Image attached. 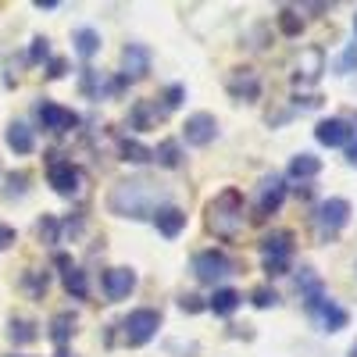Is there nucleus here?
Returning a JSON list of instances; mask_svg holds the SVG:
<instances>
[{"mask_svg": "<svg viewBox=\"0 0 357 357\" xmlns=\"http://www.w3.org/2000/svg\"><path fill=\"white\" fill-rule=\"evenodd\" d=\"M165 200V190L151 178H129V183H118L107 197V207L118 215V218H154V211Z\"/></svg>", "mask_w": 357, "mask_h": 357, "instance_id": "1", "label": "nucleus"}, {"mask_svg": "<svg viewBox=\"0 0 357 357\" xmlns=\"http://www.w3.org/2000/svg\"><path fill=\"white\" fill-rule=\"evenodd\" d=\"M207 225L222 240H232L243 229V193L240 190H222L211 204H207Z\"/></svg>", "mask_w": 357, "mask_h": 357, "instance_id": "2", "label": "nucleus"}, {"mask_svg": "<svg viewBox=\"0 0 357 357\" xmlns=\"http://www.w3.org/2000/svg\"><path fill=\"white\" fill-rule=\"evenodd\" d=\"M304 304H307V314L321 325L325 333H340V329H347L350 325V314L336 304V301H329L321 289H314V293H307L304 296Z\"/></svg>", "mask_w": 357, "mask_h": 357, "instance_id": "3", "label": "nucleus"}, {"mask_svg": "<svg viewBox=\"0 0 357 357\" xmlns=\"http://www.w3.org/2000/svg\"><path fill=\"white\" fill-rule=\"evenodd\" d=\"M158 329H161V314L154 307H139L122 321V340L129 347H143V343H151L158 336Z\"/></svg>", "mask_w": 357, "mask_h": 357, "instance_id": "4", "label": "nucleus"}, {"mask_svg": "<svg viewBox=\"0 0 357 357\" xmlns=\"http://www.w3.org/2000/svg\"><path fill=\"white\" fill-rule=\"evenodd\" d=\"M347 222H350V200H343V197H329V200H321V204H318V211H314V229H318L321 240L336 236Z\"/></svg>", "mask_w": 357, "mask_h": 357, "instance_id": "5", "label": "nucleus"}, {"mask_svg": "<svg viewBox=\"0 0 357 357\" xmlns=\"http://www.w3.org/2000/svg\"><path fill=\"white\" fill-rule=\"evenodd\" d=\"M193 275L200 282H207V286H215V282H222V279L232 275V261H229L225 250H200L193 257Z\"/></svg>", "mask_w": 357, "mask_h": 357, "instance_id": "6", "label": "nucleus"}, {"mask_svg": "<svg viewBox=\"0 0 357 357\" xmlns=\"http://www.w3.org/2000/svg\"><path fill=\"white\" fill-rule=\"evenodd\" d=\"M286 200V183H282V175H268L261 190H257V200H254V218H268V215H275L279 207Z\"/></svg>", "mask_w": 357, "mask_h": 357, "instance_id": "7", "label": "nucleus"}, {"mask_svg": "<svg viewBox=\"0 0 357 357\" xmlns=\"http://www.w3.org/2000/svg\"><path fill=\"white\" fill-rule=\"evenodd\" d=\"M47 183L54 186V193L75 197V193L82 190V172H79L72 161H50V168H47Z\"/></svg>", "mask_w": 357, "mask_h": 357, "instance_id": "8", "label": "nucleus"}, {"mask_svg": "<svg viewBox=\"0 0 357 357\" xmlns=\"http://www.w3.org/2000/svg\"><path fill=\"white\" fill-rule=\"evenodd\" d=\"M218 136V122H215V114H207V111H197L186 118V126H183V139L190 146H207Z\"/></svg>", "mask_w": 357, "mask_h": 357, "instance_id": "9", "label": "nucleus"}, {"mask_svg": "<svg viewBox=\"0 0 357 357\" xmlns=\"http://www.w3.org/2000/svg\"><path fill=\"white\" fill-rule=\"evenodd\" d=\"M325 72V50L321 47H307L296 61V72H293V82L296 86H314Z\"/></svg>", "mask_w": 357, "mask_h": 357, "instance_id": "10", "label": "nucleus"}, {"mask_svg": "<svg viewBox=\"0 0 357 357\" xmlns=\"http://www.w3.org/2000/svg\"><path fill=\"white\" fill-rule=\"evenodd\" d=\"M40 122L50 132H72L79 126V114L61 107V104H54V100H47V104H40Z\"/></svg>", "mask_w": 357, "mask_h": 357, "instance_id": "11", "label": "nucleus"}, {"mask_svg": "<svg viewBox=\"0 0 357 357\" xmlns=\"http://www.w3.org/2000/svg\"><path fill=\"white\" fill-rule=\"evenodd\" d=\"M350 136H354V129H350L347 118H325V122H318V129H314V139L321 146H347Z\"/></svg>", "mask_w": 357, "mask_h": 357, "instance_id": "12", "label": "nucleus"}, {"mask_svg": "<svg viewBox=\"0 0 357 357\" xmlns=\"http://www.w3.org/2000/svg\"><path fill=\"white\" fill-rule=\"evenodd\" d=\"M132 289H136V272H132V268H111V272H104L107 301H126Z\"/></svg>", "mask_w": 357, "mask_h": 357, "instance_id": "13", "label": "nucleus"}, {"mask_svg": "<svg viewBox=\"0 0 357 357\" xmlns=\"http://www.w3.org/2000/svg\"><path fill=\"white\" fill-rule=\"evenodd\" d=\"M154 225H158V232L165 236V240H175V236L186 229V211L175 207V204H161L154 211Z\"/></svg>", "mask_w": 357, "mask_h": 357, "instance_id": "14", "label": "nucleus"}, {"mask_svg": "<svg viewBox=\"0 0 357 357\" xmlns=\"http://www.w3.org/2000/svg\"><path fill=\"white\" fill-rule=\"evenodd\" d=\"M293 240H296V236L289 229H275L272 236H264V240H261L264 261H289L293 257Z\"/></svg>", "mask_w": 357, "mask_h": 357, "instance_id": "15", "label": "nucleus"}, {"mask_svg": "<svg viewBox=\"0 0 357 357\" xmlns=\"http://www.w3.org/2000/svg\"><path fill=\"white\" fill-rule=\"evenodd\" d=\"M122 68H126V79H143L151 72V50L139 47V43H129L122 50Z\"/></svg>", "mask_w": 357, "mask_h": 357, "instance_id": "16", "label": "nucleus"}, {"mask_svg": "<svg viewBox=\"0 0 357 357\" xmlns=\"http://www.w3.org/2000/svg\"><path fill=\"white\" fill-rule=\"evenodd\" d=\"M57 268H61V275H65V289L75 296V301H82V296L89 293V286H86V272L72 264L68 254H57Z\"/></svg>", "mask_w": 357, "mask_h": 357, "instance_id": "17", "label": "nucleus"}, {"mask_svg": "<svg viewBox=\"0 0 357 357\" xmlns=\"http://www.w3.org/2000/svg\"><path fill=\"white\" fill-rule=\"evenodd\" d=\"M4 139H8V146H11L15 154H33L36 151V136H33V129H29L25 122H11L8 132H4Z\"/></svg>", "mask_w": 357, "mask_h": 357, "instance_id": "18", "label": "nucleus"}, {"mask_svg": "<svg viewBox=\"0 0 357 357\" xmlns=\"http://www.w3.org/2000/svg\"><path fill=\"white\" fill-rule=\"evenodd\" d=\"M243 304V296H240V289H229V286H218L215 293H211V301H207V311H215V314H222V318H229L236 307Z\"/></svg>", "mask_w": 357, "mask_h": 357, "instance_id": "19", "label": "nucleus"}, {"mask_svg": "<svg viewBox=\"0 0 357 357\" xmlns=\"http://www.w3.org/2000/svg\"><path fill=\"white\" fill-rule=\"evenodd\" d=\"M72 333H75V314H72V311H61V314L50 321V340L61 347V350H65V343L72 340Z\"/></svg>", "mask_w": 357, "mask_h": 357, "instance_id": "20", "label": "nucleus"}, {"mask_svg": "<svg viewBox=\"0 0 357 357\" xmlns=\"http://www.w3.org/2000/svg\"><path fill=\"white\" fill-rule=\"evenodd\" d=\"M229 89H232V97H243V100H254V97L261 93V86H257V75H254L250 68H243L240 75H236V79L229 82Z\"/></svg>", "mask_w": 357, "mask_h": 357, "instance_id": "21", "label": "nucleus"}, {"mask_svg": "<svg viewBox=\"0 0 357 357\" xmlns=\"http://www.w3.org/2000/svg\"><path fill=\"white\" fill-rule=\"evenodd\" d=\"M318 172H321V161L314 154H296L289 161V178H301V183H304V178H314Z\"/></svg>", "mask_w": 357, "mask_h": 357, "instance_id": "22", "label": "nucleus"}, {"mask_svg": "<svg viewBox=\"0 0 357 357\" xmlns=\"http://www.w3.org/2000/svg\"><path fill=\"white\" fill-rule=\"evenodd\" d=\"M161 114H165V111H158L154 104L139 100V104L132 107V129H136V132H143V129H154V122H158Z\"/></svg>", "mask_w": 357, "mask_h": 357, "instance_id": "23", "label": "nucleus"}, {"mask_svg": "<svg viewBox=\"0 0 357 357\" xmlns=\"http://www.w3.org/2000/svg\"><path fill=\"white\" fill-rule=\"evenodd\" d=\"M97 50H100V33H97V29H79V33H75V54L89 61Z\"/></svg>", "mask_w": 357, "mask_h": 357, "instance_id": "24", "label": "nucleus"}, {"mask_svg": "<svg viewBox=\"0 0 357 357\" xmlns=\"http://www.w3.org/2000/svg\"><path fill=\"white\" fill-rule=\"evenodd\" d=\"M122 161H129V165H146V161H154V151H151V146H143L139 139H126V143H122Z\"/></svg>", "mask_w": 357, "mask_h": 357, "instance_id": "25", "label": "nucleus"}, {"mask_svg": "<svg viewBox=\"0 0 357 357\" xmlns=\"http://www.w3.org/2000/svg\"><path fill=\"white\" fill-rule=\"evenodd\" d=\"M8 336H11L15 347H29V343L36 340V325H33V321H25V318H15V321H11V329H8Z\"/></svg>", "mask_w": 357, "mask_h": 357, "instance_id": "26", "label": "nucleus"}, {"mask_svg": "<svg viewBox=\"0 0 357 357\" xmlns=\"http://www.w3.org/2000/svg\"><path fill=\"white\" fill-rule=\"evenodd\" d=\"M154 161L165 165V168H178V165H183V158H178V143L175 139H165L158 151H154Z\"/></svg>", "mask_w": 357, "mask_h": 357, "instance_id": "27", "label": "nucleus"}, {"mask_svg": "<svg viewBox=\"0 0 357 357\" xmlns=\"http://www.w3.org/2000/svg\"><path fill=\"white\" fill-rule=\"evenodd\" d=\"M279 29H282V36H301V33H304V18L296 15L293 8H286V11L279 15Z\"/></svg>", "mask_w": 357, "mask_h": 357, "instance_id": "28", "label": "nucleus"}, {"mask_svg": "<svg viewBox=\"0 0 357 357\" xmlns=\"http://www.w3.org/2000/svg\"><path fill=\"white\" fill-rule=\"evenodd\" d=\"M36 232H40V240H43L47 247H54V243H57V232H61V225H57L54 215H43V222L36 225Z\"/></svg>", "mask_w": 357, "mask_h": 357, "instance_id": "29", "label": "nucleus"}, {"mask_svg": "<svg viewBox=\"0 0 357 357\" xmlns=\"http://www.w3.org/2000/svg\"><path fill=\"white\" fill-rule=\"evenodd\" d=\"M250 304L261 307V311H264V307H275V304H279V293L268 289V286H257V289L250 293Z\"/></svg>", "mask_w": 357, "mask_h": 357, "instance_id": "30", "label": "nucleus"}, {"mask_svg": "<svg viewBox=\"0 0 357 357\" xmlns=\"http://www.w3.org/2000/svg\"><path fill=\"white\" fill-rule=\"evenodd\" d=\"M47 57H50V40L47 36H36L33 47H29V61L40 65V61H47Z\"/></svg>", "mask_w": 357, "mask_h": 357, "instance_id": "31", "label": "nucleus"}, {"mask_svg": "<svg viewBox=\"0 0 357 357\" xmlns=\"http://www.w3.org/2000/svg\"><path fill=\"white\" fill-rule=\"evenodd\" d=\"M183 97H186V86H178V82L168 86L165 89V111H175L178 104H183Z\"/></svg>", "mask_w": 357, "mask_h": 357, "instance_id": "32", "label": "nucleus"}, {"mask_svg": "<svg viewBox=\"0 0 357 357\" xmlns=\"http://www.w3.org/2000/svg\"><path fill=\"white\" fill-rule=\"evenodd\" d=\"M336 68H340V72H343V75H347V72H354V68H357V43H354V47H347V50H343V57H340V65H336Z\"/></svg>", "mask_w": 357, "mask_h": 357, "instance_id": "33", "label": "nucleus"}, {"mask_svg": "<svg viewBox=\"0 0 357 357\" xmlns=\"http://www.w3.org/2000/svg\"><path fill=\"white\" fill-rule=\"evenodd\" d=\"M68 72V61H65V57H54V61L47 65V79H61Z\"/></svg>", "mask_w": 357, "mask_h": 357, "instance_id": "34", "label": "nucleus"}, {"mask_svg": "<svg viewBox=\"0 0 357 357\" xmlns=\"http://www.w3.org/2000/svg\"><path fill=\"white\" fill-rule=\"evenodd\" d=\"M178 307H183V311H190V314H197V311H204L207 304H200V296H193V293H186V296H183V301H178Z\"/></svg>", "mask_w": 357, "mask_h": 357, "instance_id": "35", "label": "nucleus"}, {"mask_svg": "<svg viewBox=\"0 0 357 357\" xmlns=\"http://www.w3.org/2000/svg\"><path fill=\"white\" fill-rule=\"evenodd\" d=\"M25 282L33 286V293H47V282H50V279H47V275H36V272H29Z\"/></svg>", "mask_w": 357, "mask_h": 357, "instance_id": "36", "label": "nucleus"}, {"mask_svg": "<svg viewBox=\"0 0 357 357\" xmlns=\"http://www.w3.org/2000/svg\"><path fill=\"white\" fill-rule=\"evenodd\" d=\"M264 272L268 275H286L289 272V261H264Z\"/></svg>", "mask_w": 357, "mask_h": 357, "instance_id": "37", "label": "nucleus"}, {"mask_svg": "<svg viewBox=\"0 0 357 357\" xmlns=\"http://www.w3.org/2000/svg\"><path fill=\"white\" fill-rule=\"evenodd\" d=\"M15 240H18V236H15V229H11V225H0V250H8Z\"/></svg>", "mask_w": 357, "mask_h": 357, "instance_id": "38", "label": "nucleus"}, {"mask_svg": "<svg viewBox=\"0 0 357 357\" xmlns=\"http://www.w3.org/2000/svg\"><path fill=\"white\" fill-rule=\"evenodd\" d=\"M36 8H40V11H54L57 0H36Z\"/></svg>", "mask_w": 357, "mask_h": 357, "instance_id": "39", "label": "nucleus"}, {"mask_svg": "<svg viewBox=\"0 0 357 357\" xmlns=\"http://www.w3.org/2000/svg\"><path fill=\"white\" fill-rule=\"evenodd\" d=\"M347 161L357 168V143H350V151H347Z\"/></svg>", "mask_w": 357, "mask_h": 357, "instance_id": "40", "label": "nucleus"}, {"mask_svg": "<svg viewBox=\"0 0 357 357\" xmlns=\"http://www.w3.org/2000/svg\"><path fill=\"white\" fill-rule=\"evenodd\" d=\"M350 357H357V343H354V347H350Z\"/></svg>", "mask_w": 357, "mask_h": 357, "instance_id": "41", "label": "nucleus"}, {"mask_svg": "<svg viewBox=\"0 0 357 357\" xmlns=\"http://www.w3.org/2000/svg\"><path fill=\"white\" fill-rule=\"evenodd\" d=\"M57 357H68V350H57Z\"/></svg>", "mask_w": 357, "mask_h": 357, "instance_id": "42", "label": "nucleus"}, {"mask_svg": "<svg viewBox=\"0 0 357 357\" xmlns=\"http://www.w3.org/2000/svg\"><path fill=\"white\" fill-rule=\"evenodd\" d=\"M354 33H357V15H354Z\"/></svg>", "mask_w": 357, "mask_h": 357, "instance_id": "43", "label": "nucleus"}]
</instances>
